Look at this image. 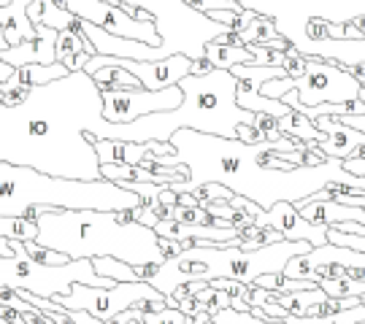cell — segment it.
Wrapping results in <instances>:
<instances>
[{
    "label": "cell",
    "instance_id": "cell-14",
    "mask_svg": "<svg viewBox=\"0 0 365 324\" xmlns=\"http://www.w3.org/2000/svg\"><path fill=\"white\" fill-rule=\"evenodd\" d=\"M36 25V38L25 41L19 46H11L6 52H0V57L11 68H22V65H52L60 63L57 60V30L41 25V22H33Z\"/></svg>",
    "mask_w": 365,
    "mask_h": 324
},
{
    "label": "cell",
    "instance_id": "cell-18",
    "mask_svg": "<svg viewBox=\"0 0 365 324\" xmlns=\"http://www.w3.org/2000/svg\"><path fill=\"white\" fill-rule=\"evenodd\" d=\"M30 3H33V0H11L9 6L0 9V25L6 30L9 49L25 43V41H30V38H36V25L27 19Z\"/></svg>",
    "mask_w": 365,
    "mask_h": 324
},
{
    "label": "cell",
    "instance_id": "cell-45",
    "mask_svg": "<svg viewBox=\"0 0 365 324\" xmlns=\"http://www.w3.org/2000/svg\"><path fill=\"white\" fill-rule=\"evenodd\" d=\"M265 324H287V322H282V319H265Z\"/></svg>",
    "mask_w": 365,
    "mask_h": 324
},
{
    "label": "cell",
    "instance_id": "cell-40",
    "mask_svg": "<svg viewBox=\"0 0 365 324\" xmlns=\"http://www.w3.org/2000/svg\"><path fill=\"white\" fill-rule=\"evenodd\" d=\"M346 70H349V76H354L360 84H365V63H360V65H344Z\"/></svg>",
    "mask_w": 365,
    "mask_h": 324
},
{
    "label": "cell",
    "instance_id": "cell-9",
    "mask_svg": "<svg viewBox=\"0 0 365 324\" xmlns=\"http://www.w3.org/2000/svg\"><path fill=\"white\" fill-rule=\"evenodd\" d=\"M363 84L336 60H319L309 57L306 76L298 81V103L300 105H322V103H346L360 98Z\"/></svg>",
    "mask_w": 365,
    "mask_h": 324
},
{
    "label": "cell",
    "instance_id": "cell-24",
    "mask_svg": "<svg viewBox=\"0 0 365 324\" xmlns=\"http://www.w3.org/2000/svg\"><path fill=\"white\" fill-rule=\"evenodd\" d=\"M0 238L9 241H38V221L19 219V216H0Z\"/></svg>",
    "mask_w": 365,
    "mask_h": 324
},
{
    "label": "cell",
    "instance_id": "cell-5",
    "mask_svg": "<svg viewBox=\"0 0 365 324\" xmlns=\"http://www.w3.org/2000/svg\"><path fill=\"white\" fill-rule=\"evenodd\" d=\"M312 244L306 241H279L268 244L255 251H244L238 246H187L182 254L168 257L163 265H144V268H133L135 281L152 284L157 292H163L170 298L182 284L190 281H241L252 286L260 276H282L287 262L298 254H309Z\"/></svg>",
    "mask_w": 365,
    "mask_h": 324
},
{
    "label": "cell",
    "instance_id": "cell-36",
    "mask_svg": "<svg viewBox=\"0 0 365 324\" xmlns=\"http://www.w3.org/2000/svg\"><path fill=\"white\" fill-rule=\"evenodd\" d=\"M214 43H220V46H244L241 36L233 33V30H225V33H220V36H214Z\"/></svg>",
    "mask_w": 365,
    "mask_h": 324
},
{
    "label": "cell",
    "instance_id": "cell-22",
    "mask_svg": "<svg viewBox=\"0 0 365 324\" xmlns=\"http://www.w3.org/2000/svg\"><path fill=\"white\" fill-rule=\"evenodd\" d=\"M78 54H90L95 57V46L87 36H76L73 30H63L57 36V60L66 65L71 73H76V57Z\"/></svg>",
    "mask_w": 365,
    "mask_h": 324
},
{
    "label": "cell",
    "instance_id": "cell-41",
    "mask_svg": "<svg viewBox=\"0 0 365 324\" xmlns=\"http://www.w3.org/2000/svg\"><path fill=\"white\" fill-rule=\"evenodd\" d=\"M14 70H16V68H11V65L0 57V84H6V81L14 76Z\"/></svg>",
    "mask_w": 365,
    "mask_h": 324
},
{
    "label": "cell",
    "instance_id": "cell-38",
    "mask_svg": "<svg viewBox=\"0 0 365 324\" xmlns=\"http://www.w3.org/2000/svg\"><path fill=\"white\" fill-rule=\"evenodd\" d=\"M68 316L73 319V324H106V322H101V319H95V316H90V313H84V311H68Z\"/></svg>",
    "mask_w": 365,
    "mask_h": 324
},
{
    "label": "cell",
    "instance_id": "cell-27",
    "mask_svg": "<svg viewBox=\"0 0 365 324\" xmlns=\"http://www.w3.org/2000/svg\"><path fill=\"white\" fill-rule=\"evenodd\" d=\"M141 324H190V316H184L179 308H163V311H141Z\"/></svg>",
    "mask_w": 365,
    "mask_h": 324
},
{
    "label": "cell",
    "instance_id": "cell-47",
    "mask_svg": "<svg viewBox=\"0 0 365 324\" xmlns=\"http://www.w3.org/2000/svg\"><path fill=\"white\" fill-rule=\"evenodd\" d=\"M128 324H141V322H138V319H133V322H128Z\"/></svg>",
    "mask_w": 365,
    "mask_h": 324
},
{
    "label": "cell",
    "instance_id": "cell-1",
    "mask_svg": "<svg viewBox=\"0 0 365 324\" xmlns=\"http://www.w3.org/2000/svg\"><path fill=\"white\" fill-rule=\"evenodd\" d=\"M103 95L84 70L33 87L22 103H0V162L25 165L60 179H101L90 138L103 141Z\"/></svg>",
    "mask_w": 365,
    "mask_h": 324
},
{
    "label": "cell",
    "instance_id": "cell-32",
    "mask_svg": "<svg viewBox=\"0 0 365 324\" xmlns=\"http://www.w3.org/2000/svg\"><path fill=\"white\" fill-rule=\"evenodd\" d=\"M255 127L265 135V141H282L284 138L279 132V117H271V114H255Z\"/></svg>",
    "mask_w": 365,
    "mask_h": 324
},
{
    "label": "cell",
    "instance_id": "cell-46",
    "mask_svg": "<svg viewBox=\"0 0 365 324\" xmlns=\"http://www.w3.org/2000/svg\"><path fill=\"white\" fill-rule=\"evenodd\" d=\"M360 100L365 103V90H360Z\"/></svg>",
    "mask_w": 365,
    "mask_h": 324
},
{
    "label": "cell",
    "instance_id": "cell-8",
    "mask_svg": "<svg viewBox=\"0 0 365 324\" xmlns=\"http://www.w3.org/2000/svg\"><path fill=\"white\" fill-rule=\"evenodd\" d=\"M54 303L66 311H84L101 319V322H114L119 313L138 308V311H163L168 308L165 295L157 292L146 281H117L114 286H87L73 284L68 295L54 298Z\"/></svg>",
    "mask_w": 365,
    "mask_h": 324
},
{
    "label": "cell",
    "instance_id": "cell-30",
    "mask_svg": "<svg viewBox=\"0 0 365 324\" xmlns=\"http://www.w3.org/2000/svg\"><path fill=\"white\" fill-rule=\"evenodd\" d=\"M25 249H27V254H30V257L38 259V262H46V265H66V262H71L66 254H60V251H54V249L38 246L36 241H27Z\"/></svg>",
    "mask_w": 365,
    "mask_h": 324
},
{
    "label": "cell",
    "instance_id": "cell-21",
    "mask_svg": "<svg viewBox=\"0 0 365 324\" xmlns=\"http://www.w3.org/2000/svg\"><path fill=\"white\" fill-rule=\"evenodd\" d=\"M279 132L300 143H325L327 135L314 125L312 119L300 111H289L287 117L279 119Z\"/></svg>",
    "mask_w": 365,
    "mask_h": 324
},
{
    "label": "cell",
    "instance_id": "cell-11",
    "mask_svg": "<svg viewBox=\"0 0 365 324\" xmlns=\"http://www.w3.org/2000/svg\"><path fill=\"white\" fill-rule=\"evenodd\" d=\"M103 95V119L111 125H128L146 114L176 111L184 103L182 87L165 90H101Z\"/></svg>",
    "mask_w": 365,
    "mask_h": 324
},
{
    "label": "cell",
    "instance_id": "cell-4",
    "mask_svg": "<svg viewBox=\"0 0 365 324\" xmlns=\"http://www.w3.org/2000/svg\"><path fill=\"white\" fill-rule=\"evenodd\" d=\"M179 87L184 92V103L176 111L146 114L128 125L108 122L103 141H170V135L184 127L220 138H235V130L241 125H255V114L235 103L238 81L230 70L217 68L209 76H187L179 81Z\"/></svg>",
    "mask_w": 365,
    "mask_h": 324
},
{
    "label": "cell",
    "instance_id": "cell-37",
    "mask_svg": "<svg viewBox=\"0 0 365 324\" xmlns=\"http://www.w3.org/2000/svg\"><path fill=\"white\" fill-rule=\"evenodd\" d=\"M344 168L349 170V173H354V176L365 179V160H360V157H349V160H344Z\"/></svg>",
    "mask_w": 365,
    "mask_h": 324
},
{
    "label": "cell",
    "instance_id": "cell-43",
    "mask_svg": "<svg viewBox=\"0 0 365 324\" xmlns=\"http://www.w3.org/2000/svg\"><path fill=\"white\" fill-rule=\"evenodd\" d=\"M211 322V313H200V316H192L190 324H209Z\"/></svg>",
    "mask_w": 365,
    "mask_h": 324
},
{
    "label": "cell",
    "instance_id": "cell-6",
    "mask_svg": "<svg viewBox=\"0 0 365 324\" xmlns=\"http://www.w3.org/2000/svg\"><path fill=\"white\" fill-rule=\"evenodd\" d=\"M146 200L114 182L60 179L25 165L0 162V216L36 219L38 208L63 211H135Z\"/></svg>",
    "mask_w": 365,
    "mask_h": 324
},
{
    "label": "cell",
    "instance_id": "cell-49",
    "mask_svg": "<svg viewBox=\"0 0 365 324\" xmlns=\"http://www.w3.org/2000/svg\"><path fill=\"white\" fill-rule=\"evenodd\" d=\"M209 324H214V322H209Z\"/></svg>",
    "mask_w": 365,
    "mask_h": 324
},
{
    "label": "cell",
    "instance_id": "cell-29",
    "mask_svg": "<svg viewBox=\"0 0 365 324\" xmlns=\"http://www.w3.org/2000/svg\"><path fill=\"white\" fill-rule=\"evenodd\" d=\"M282 68H284V73H287L289 78H295V81H300V78L306 76V68H309V57L306 54H300L295 46L289 49L287 54H284V60H282Z\"/></svg>",
    "mask_w": 365,
    "mask_h": 324
},
{
    "label": "cell",
    "instance_id": "cell-20",
    "mask_svg": "<svg viewBox=\"0 0 365 324\" xmlns=\"http://www.w3.org/2000/svg\"><path fill=\"white\" fill-rule=\"evenodd\" d=\"M36 6H38V19L41 25L52 27L57 33H63V30H73L76 36H84V22L73 16V14L63 9V6H57L54 0H33Z\"/></svg>",
    "mask_w": 365,
    "mask_h": 324
},
{
    "label": "cell",
    "instance_id": "cell-17",
    "mask_svg": "<svg viewBox=\"0 0 365 324\" xmlns=\"http://www.w3.org/2000/svg\"><path fill=\"white\" fill-rule=\"evenodd\" d=\"M95 146V155L101 160V165H128V168H141L146 157H149V143H128V141H101L90 138Z\"/></svg>",
    "mask_w": 365,
    "mask_h": 324
},
{
    "label": "cell",
    "instance_id": "cell-39",
    "mask_svg": "<svg viewBox=\"0 0 365 324\" xmlns=\"http://www.w3.org/2000/svg\"><path fill=\"white\" fill-rule=\"evenodd\" d=\"M327 38H346V25L327 22Z\"/></svg>",
    "mask_w": 365,
    "mask_h": 324
},
{
    "label": "cell",
    "instance_id": "cell-2",
    "mask_svg": "<svg viewBox=\"0 0 365 324\" xmlns=\"http://www.w3.org/2000/svg\"><path fill=\"white\" fill-rule=\"evenodd\" d=\"M173 155L155 157L160 165L176 168L184 165L190 170L187 182L168 184L176 194L192 192L203 184H222L233 194H241L252 203H257L262 211H271L276 203H295L312 197L330 184H346L365 192V179L354 176L344 168V160L330 157L319 168H295V170H271L260 165V149L247 146L235 138H220L206 135L195 130H176L170 135Z\"/></svg>",
    "mask_w": 365,
    "mask_h": 324
},
{
    "label": "cell",
    "instance_id": "cell-15",
    "mask_svg": "<svg viewBox=\"0 0 365 324\" xmlns=\"http://www.w3.org/2000/svg\"><path fill=\"white\" fill-rule=\"evenodd\" d=\"M314 125L327 135L325 143H317V149H319L325 157L349 160L357 149H363L365 146V132L341 125L336 117H319V119H314Z\"/></svg>",
    "mask_w": 365,
    "mask_h": 324
},
{
    "label": "cell",
    "instance_id": "cell-10",
    "mask_svg": "<svg viewBox=\"0 0 365 324\" xmlns=\"http://www.w3.org/2000/svg\"><path fill=\"white\" fill-rule=\"evenodd\" d=\"M66 9L73 16H78L81 22H90L106 33H111V36L141 41V43H149L155 49H163V36L157 33L155 19L138 22L122 6H114L108 0H66Z\"/></svg>",
    "mask_w": 365,
    "mask_h": 324
},
{
    "label": "cell",
    "instance_id": "cell-16",
    "mask_svg": "<svg viewBox=\"0 0 365 324\" xmlns=\"http://www.w3.org/2000/svg\"><path fill=\"white\" fill-rule=\"evenodd\" d=\"M300 216L312 224H325V227H339L341 221H357L365 224V208L341 206L336 200H312L300 206Z\"/></svg>",
    "mask_w": 365,
    "mask_h": 324
},
{
    "label": "cell",
    "instance_id": "cell-26",
    "mask_svg": "<svg viewBox=\"0 0 365 324\" xmlns=\"http://www.w3.org/2000/svg\"><path fill=\"white\" fill-rule=\"evenodd\" d=\"M192 11H200L209 16L211 11H238L244 14L247 9L241 6V3H235V0H184Z\"/></svg>",
    "mask_w": 365,
    "mask_h": 324
},
{
    "label": "cell",
    "instance_id": "cell-28",
    "mask_svg": "<svg viewBox=\"0 0 365 324\" xmlns=\"http://www.w3.org/2000/svg\"><path fill=\"white\" fill-rule=\"evenodd\" d=\"M292 90H298V81L284 76V78H271V81H265L260 87V95L262 98H271V100H282V98Z\"/></svg>",
    "mask_w": 365,
    "mask_h": 324
},
{
    "label": "cell",
    "instance_id": "cell-44",
    "mask_svg": "<svg viewBox=\"0 0 365 324\" xmlns=\"http://www.w3.org/2000/svg\"><path fill=\"white\" fill-rule=\"evenodd\" d=\"M352 25H354V27H360V30L365 33V16H357V19H352Z\"/></svg>",
    "mask_w": 365,
    "mask_h": 324
},
{
    "label": "cell",
    "instance_id": "cell-7",
    "mask_svg": "<svg viewBox=\"0 0 365 324\" xmlns=\"http://www.w3.org/2000/svg\"><path fill=\"white\" fill-rule=\"evenodd\" d=\"M9 244H11L14 254L11 257H0V286L54 300L60 295H68L73 284H117V281H111V278H106L95 271L92 259H71L66 265H46V262L30 257L22 241H9Z\"/></svg>",
    "mask_w": 365,
    "mask_h": 324
},
{
    "label": "cell",
    "instance_id": "cell-19",
    "mask_svg": "<svg viewBox=\"0 0 365 324\" xmlns=\"http://www.w3.org/2000/svg\"><path fill=\"white\" fill-rule=\"evenodd\" d=\"M71 76L63 63H52V65H22L14 70V76L3 84L6 90H16V87H43V84H52V81H60V78Z\"/></svg>",
    "mask_w": 365,
    "mask_h": 324
},
{
    "label": "cell",
    "instance_id": "cell-42",
    "mask_svg": "<svg viewBox=\"0 0 365 324\" xmlns=\"http://www.w3.org/2000/svg\"><path fill=\"white\" fill-rule=\"evenodd\" d=\"M346 38H349V41H363L365 33L360 30V27H354L352 22H346Z\"/></svg>",
    "mask_w": 365,
    "mask_h": 324
},
{
    "label": "cell",
    "instance_id": "cell-25",
    "mask_svg": "<svg viewBox=\"0 0 365 324\" xmlns=\"http://www.w3.org/2000/svg\"><path fill=\"white\" fill-rule=\"evenodd\" d=\"M241 36V41H244V46H249V43H265V41H274L276 36H282L279 30H276L274 19L271 16H262V14H257L252 22L247 25V30L244 33H238Z\"/></svg>",
    "mask_w": 365,
    "mask_h": 324
},
{
    "label": "cell",
    "instance_id": "cell-48",
    "mask_svg": "<svg viewBox=\"0 0 365 324\" xmlns=\"http://www.w3.org/2000/svg\"><path fill=\"white\" fill-rule=\"evenodd\" d=\"M235 3H241V0H235ZM241 6H244V3H241Z\"/></svg>",
    "mask_w": 365,
    "mask_h": 324
},
{
    "label": "cell",
    "instance_id": "cell-35",
    "mask_svg": "<svg viewBox=\"0 0 365 324\" xmlns=\"http://www.w3.org/2000/svg\"><path fill=\"white\" fill-rule=\"evenodd\" d=\"M217 68L211 65V60L209 57H195L192 60V73L190 76H209V73H214Z\"/></svg>",
    "mask_w": 365,
    "mask_h": 324
},
{
    "label": "cell",
    "instance_id": "cell-12",
    "mask_svg": "<svg viewBox=\"0 0 365 324\" xmlns=\"http://www.w3.org/2000/svg\"><path fill=\"white\" fill-rule=\"evenodd\" d=\"M257 227H274L284 241H306L314 249L327 244V227L325 224H312L300 216L295 203H276L271 211H262L260 216H255Z\"/></svg>",
    "mask_w": 365,
    "mask_h": 324
},
{
    "label": "cell",
    "instance_id": "cell-33",
    "mask_svg": "<svg viewBox=\"0 0 365 324\" xmlns=\"http://www.w3.org/2000/svg\"><path fill=\"white\" fill-rule=\"evenodd\" d=\"M235 141L247 143V146H257V143L265 141V135L255 125H241V127L235 130Z\"/></svg>",
    "mask_w": 365,
    "mask_h": 324
},
{
    "label": "cell",
    "instance_id": "cell-13",
    "mask_svg": "<svg viewBox=\"0 0 365 324\" xmlns=\"http://www.w3.org/2000/svg\"><path fill=\"white\" fill-rule=\"evenodd\" d=\"M114 63L138 78L144 84V90L176 87L182 78L192 73V57H187L184 52L163 57V60H152V63H135V60H122V57H114Z\"/></svg>",
    "mask_w": 365,
    "mask_h": 324
},
{
    "label": "cell",
    "instance_id": "cell-31",
    "mask_svg": "<svg viewBox=\"0 0 365 324\" xmlns=\"http://www.w3.org/2000/svg\"><path fill=\"white\" fill-rule=\"evenodd\" d=\"M211 322L214 324H265L262 319L252 316V313H241V311H233V308H225V311L214 313Z\"/></svg>",
    "mask_w": 365,
    "mask_h": 324
},
{
    "label": "cell",
    "instance_id": "cell-34",
    "mask_svg": "<svg viewBox=\"0 0 365 324\" xmlns=\"http://www.w3.org/2000/svg\"><path fill=\"white\" fill-rule=\"evenodd\" d=\"M306 36L312 41L327 38V22L325 19H309V22H306Z\"/></svg>",
    "mask_w": 365,
    "mask_h": 324
},
{
    "label": "cell",
    "instance_id": "cell-3",
    "mask_svg": "<svg viewBox=\"0 0 365 324\" xmlns=\"http://www.w3.org/2000/svg\"><path fill=\"white\" fill-rule=\"evenodd\" d=\"M38 246L54 249L68 259L111 257L133 268L163 265L182 254L187 244L170 241L130 216V211H63L38 208Z\"/></svg>",
    "mask_w": 365,
    "mask_h": 324
},
{
    "label": "cell",
    "instance_id": "cell-23",
    "mask_svg": "<svg viewBox=\"0 0 365 324\" xmlns=\"http://www.w3.org/2000/svg\"><path fill=\"white\" fill-rule=\"evenodd\" d=\"M203 57H209L214 68L220 70H230L233 65H249L255 63V54L247 46H220V43H206L203 46Z\"/></svg>",
    "mask_w": 365,
    "mask_h": 324
}]
</instances>
